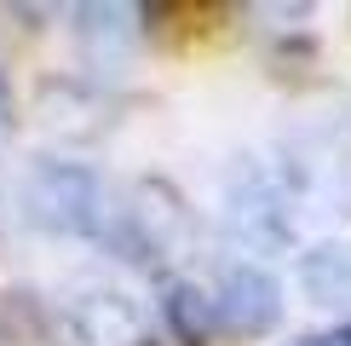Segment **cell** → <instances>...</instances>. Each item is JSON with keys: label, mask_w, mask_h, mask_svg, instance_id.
<instances>
[{"label": "cell", "mask_w": 351, "mask_h": 346, "mask_svg": "<svg viewBox=\"0 0 351 346\" xmlns=\"http://www.w3.org/2000/svg\"><path fill=\"white\" fill-rule=\"evenodd\" d=\"M23 214L40 231H69V237H98L104 242L115 202L110 191L75 162H40L23 179Z\"/></svg>", "instance_id": "obj_1"}, {"label": "cell", "mask_w": 351, "mask_h": 346, "mask_svg": "<svg viewBox=\"0 0 351 346\" xmlns=\"http://www.w3.org/2000/svg\"><path fill=\"white\" fill-rule=\"evenodd\" d=\"M225 225L230 237H242L247 249H276L288 242V196L271 173L247 168L237 185H230V202H225Z\"/></svg>", "instance_id": "obj_2"}, {"label": "cell", "mask_w": 351, "mask_h": 346, "mask_svg": "<svg viewBox=\"0 0 351 346\" xmlns=\"http://www.w3.org/2000/svg\"><path fill=\"white\" fill-rule=\"evenodd\" d=\"M213 306H219V323H225L230 335H265L276 317H282V288L271 283V271L237 260V266H225V277H219Z\"/></svg>", "instance_id": "obj_3"}, {"label": "cell", "mask_w": 351, "mask_h": 346, "mask_svg": "<svg viewBox=\"0 0 351 346\" xmlns=\"http://www.w3.org/2000/svg\"><path fill=\"white\" fill-rule=\"evenodd\" d=\"M64 329H69L75 346H150L144 341V312L127 295H110V288L81 295L64 312Z\"/></svg>", "instance_id": "obj_4"}, {"label": "cell", "mask_w": 351, "mask_h": 346, "mask_svg": "<svg viewBox=\"0 0 351 346\" xmlns=\"http://www.w3.org/2000/svg\"><path fill=\"white\" fill-rule=\"evenodd\" d=\"M75 41L93 64H121L138 47V12L133 6H75Z\"/></svg>", "instance_id": "obj_5"}, {"label": "cell", "mask_w": 351, "mask_h": 346, "mask_svg": "<svg viewBox=\"0 0 351 346\" xmlns=\"http://www.w3.org/2000/svg\"><path fill=\"white\" fill-rule=\"evenodd\" d=\"M300 288L317 306H346L351 300V242H323L300 260Z\"/></svg>", "instance_id": "obj_6"}, {"label": "cell", "mask_w": 351, "mask_h": 346, "mask_svg": "<svg viewBox=\"0 0 351 346\" xmlns=\"http://www.w3.org/2000/svg\"><path fill=\"white\" fill-rule=\"evenodd\" d=\"M75 115H86L93 127H104V110H98V98H93V93H81V86H47V93H40V127H47V133L93 139V133L75 122Z\"/></svg>", "instance_id": "obj_7"}, {"label": "cell", "mask_w": 351, "mask_h": 346, "mask_svg": "<svg viewBox=\"0 0 351 346\" xmlns=\"http://www.w3.org/2000/svg\"><path fill=\"white\" fill-rule=\"evenodd\" d=\"M167 312H173V323H179L190 341L208 335V323L219 317L213 295H208V288H196V283H173V288H167Z\"/></svg>", "instance_id": "obj_8"}, {"label": "cell", "mask_w": 351, "mask_h": 346, "mask_svg": "<svg viewBox=\"0 0 351 346\" xmlns=\"http://www.w3.org/2000/svg\"><path fill=\"white\" fill-rule=\"evenodd\" d=\"M300 346H351V329H340V335H311V341H300Z\"/></svg>", "instance_id": "obj_9"}, {"label": "cell", "mask_w": 351, "mask_h": 346, "mask_svg": "<svg viewBox=\"0 0 351 346\" xmlns=\"http://www.w3.org/2000/svg\"><path fill=\"white\" fill-rule=\"evenodd\" d=\"M0 144H6V93H0Z\"/></svg>", "instance_id": "obj_10"}]
</instances>
